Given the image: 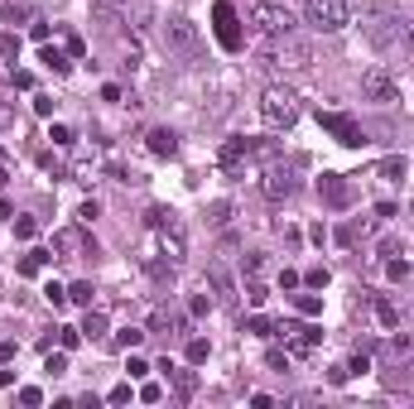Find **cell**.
<instances>
[{
	"label": "cell",
	"instance_id": "53",
	"mask_svg": "<svg viewBox=\"0 0 414 409\" xmlns=\"http://www.w3.org/2000/svg\"><path fill=\"white\" fill-rule=\"evenodd\" d=\"M53 106H58L53 97H34V111H39V116H53Z\"/></svg>",
	"mask_w": 414,
	"mask_h": 409
},
{
	"label": "cell",
	"instance_id": "49",
	"mask_svg": "<svg viewBox=\"0 0 414 409\" xmlns=\"http://www.w3.org/2000/svg\"><path fill=\"white\" fill-rule=\"evenodd\" d=\"M39 164H44V169H48V174H63V159H58V154H53V149H44V154H39Z\"/></svg>",
	"mask_w": 414,
	"mask_h": 409
},
{
	"label": "cell",
	"instance_id": "45",
	"mask_svg": "<svg viewBox=\"0 0 414 409\" xmlns=\"http://www.w3.org/2000/svg\"><path fill=\"white\" fill-rule=\"evenodd\" d=\"M130 395H135V390H130V381H120V385H111V395H106V400H111V405H130Z\"/></svg>",
	"mask_w": 414,
	"mask_h": 409
},
{
	"label": "cell",
	"instance_id": "5",
	"mask_svg": "<svg viewBox=\"0 0 414 409\" xmlns=\"http://www.w3.org/2000/svg\"><path fill=\"white\" fill-rule=\"evenodd\" d=\"M304 15L318 34H337L347 29V0H304Z\"/></svg>",
	"mask_w": 414,
	"mask_h": 409
},
{
	"label": "cell",
	"instance_id": "4",
	"mask_svg": "<svg viewBox=\"0 0 414 409\" xmlns=\"http://www.w3.org/2000/svg\"><path fill=\"white\" fill-rule=\"evenodd\" d=\"M265 58H270L275 68H309V63H313V48L294 34V29H289V34H275V39H270Z\"/></svg>",
	"mask_w": 414,
	"mask_h": 409
},
{
	"label": "cell",
	"instance_id": "57",
	"mask_svg": "<svg viewBox=\"0 0 414 409\" xmlns=\"http://www.w3.org/2000/svg\"><path fill=\"white\" fill-rule=\"evenodd\" d=\"M347 376H352L347 366H332V371H327V381H332V385H347Z\"/></svg>",
	"mask_w": 414,
	"mask_h": 409
},
{
	"label": "cell",
	"instance_id": "6",
	"mask_svg": "<svg viewBox=\"0 0 414 409\" xmlns=\"http://www.w3.org/2000/svg\"><path fill=\"white\" fill-rule=\"evenodd\" d=\"M251 24H255L265 39H275V34H289V29H294V15H289L285 5H275V0H255V5H251Z\"/></svg>",
	"mask_w": 414,
	"mask_h": 409
},
{
	"label": "cell",
	"instance_id": "21",
	"mask_svg": "<svg viewBox=\"0 0 414 409\" xmlns=\"http://www.w3.org/2000/svg\"><path fill=\"white\" fill-rule=\"evenodd\" d=\"M48 260H53V251H29V255L19 260V275H24V280H34V275H39Z\"/></svg>",
	"mask_w": 414,
	"mask_h": 409
},
{
	"label": "cell",
	"instance_id": "36",
	"mask_svg": "<svg viewBox=\"0 0 414 409\" xmlns=\"http://www.w3.org/2000/svg\"><path fill=\"white\" fill-rule=\"evenodd\" d=\"M97 217H102V203H97V198H87V203L78 207V221H82V226H92Z\"/></svg>",
	"mask_w": 414,
	"mask_h": 409
},
{
	"label": "cell",
	"instance_id": "13",
	"mask_svg": "<svg viewBox=\"0 0 414 409\" xmlns=\"http://www.w3.org/2000/svg\"><path fill=\"white\" fill-rule=\"evenodd\" d=\"M318 198L342 212V207H352L357 188H352V179H342V174H323V179H318Z\"/></svg>",
	"mask_w": 414,
	"mask_h": 409
},
{
	"label": "cell",
	"instance_id": "59",
	"mask_svg": "<svg viewBox=\"0 0 414 409\" xmlns=\"http://www.w3.org/2000/svg\"><path fill=\"white\" fill-rule=\"evenodd\" d=\"M10 125H15V111H10V106L0 102V130H10Z\"/></svg>",
	"mask_w": 414,
	"mask_h": 409
},
{
	"label": "cell",
	"instance_id": "7",
	"mask_svg": "<svg viewBox=\"0 0 414 409\" xmlns=\"http://www.w3.org/2000/svg\"><path fill=\"white\" fill-rule=\"evenodd\" d=\"M164 44H169V53H183V58H193L203 39H198V24H193V19L174 15V19L164 24Z\"/></svg>",
	"mask_w": 414,
	"mask_h": 409
},
{
	"label": "cell",
	"instance_id": "42",
	"mask_svg": "<svg viewBox=\"0 0 414 409\" xmlns=\"http://www.w3.org/2000/svg\"><path fill=\"white\" fill-rule=\"evenodd\" d=\"M34 231H39L34 217H19V221H15V236H19V241H34Z\"/></svg>",
	"mask_w": 414,
	"mask_h": 409
},
{
	"label": "cell",
	"instance_id": "61",
	"mask_svg": "<svg viewBox=\"0 0 414 409\" xmlns=\"http://www.w3.org/2000/svg\"><path fill=\"white\" fill-rule=\"evenodd\" d=\"M0 221H10V203L5 198H0Z\"/></svg>",
	"mask_w": 414,
	"mask_h": 409
},
{
	"label": "cell",
	"instance_id": "29",
	"mask_svg": "<svg viewBox=\"0 0 414 409\" xmlns=\"http://www.w3.org/2000/svg\"><path fill=\"white\" fill-rule=\"evenodd\" d=\"M58 347L63 352H78L82 347V327H58Z\"/></svg>",
	"mask_w": 414,
	"mask_h": 409
},
{
	"label": "cell",
	"instance_id": "16",
	"mask_svg": "<svg viewBox=\"0 0 414 409\" xmlns=\"http://www.w3.org/2000/svg\"><path fill=\"white\" fill-rule=\"evenodd\" d=\"M145 145H150V154H159V159H174V154H179V135L164 130V125H154V130L145 135Z\"/></svg>",
	"mask_w": 414,
	"mask_h": 409
},
{
	"label": "cell",
	"instance_id": "43",
	"mask_svg": "<svg viewBox=\"0 0 414 409\" xmlns=\"http://www.w3.org/2000/svg\"><path fill=\"white\" fill-rule=\"evenodd\" d=\"M289 361H294L289 352H265V366H270V371H289Z\"/></svg>",
	"mask_w": 414,
	"mask_h": 409
},
{
	"label": "cell",
	"instance_id": "35",
	"mask_svg": "<svg viewBox=\"0 0 414 409\" xmlns=\"http://www.w3.org/2000/svg\"><path fill=\"white\" fill-rule=\"evenodd\" d=\"M19 405L39 409V405H44V390H39V385H19Z\"/></svg>",
	"mask_w": 414,
	"mask_h": 409
},
{
	"label": "cell",
	"instance_id": "50",
	"mask_svg": "<svg viewBox=\"0 0 414 409\" xmlns=\"http://www.w3.org/2000/svg\"><path fill=\"white\" fill-rule=\"evenodd\" d=\"M304 280H309L313 289H323V284H327V270H323V265H313V270H309V275H304Z\"/></svg>",
	"mask_w": 414,
	"mask_h": 409
},
{
	"label": "cell",
	"instance_id": "30",
	"mask_svg": "<svg viewBox=\"0 0 414 409\" xmlns=\"http://www.w3.org/2000/svg\"><path fill=\"white\" fill-rule=\"evenodd\" d=\"M44 371H48V376H68V352H63V347H58V352H48Z\"/></svg>",
	"mask_w": 414,
	"mask_h": 409
},
{
	"label": "cell",
	"instance_id": "54",
	"mask_svg": "<svg viewBox=\"0 0 414 409\" xmlns=\"http://www.w3.org/2000/svg\"><path fill=\"white\" fill-rule=\"evenodd\" d=\"M29 39L34 44H48V24H29Z\"/></svg>",
	"mask_w": 414,
	"mask_h": 409
},
{
	"label": "cell",
	"instance_id": "12",
	"mask_svg": "<svg viewBox=\"0 0 414 409\" xmlns=\"http://www.w3.org/2000/svg\"><path fill=\"white\" fill-rule=\"evenodd\" d=\"M212 24H217V44H222L226 53H236V48H241V29H236V10H231L226 0L212 5Z\"/></svg>",
	"mask_w": 414,
	"mask_h": 409
},
{
	"label": "cell",
	"instance_id": "8",
	"mask_svg": "<svg viewBox=\"0 0 414 409\" xmlns=\"http://www.w3.org/2000/svg\"><path fill=\"white\" fill-rule=\"evenodd\" d=\"M318 125L337 140V145H347V149H357V145H366V135H361V125L352 120V116H342V111H318Z\"/></svg>",
	"mask_w": 414,
	"mask_h": 409
},
{
	"label": "cell",
	"instance_id": "18",
	"mask_svg": "<svg viewBox=\"0 0 414 409\" xmlns=\"http://www.w3.org/2000/svg\"><path fill=\"white\" fill-rule=\"evenodd\" d=\"M207 284H212L217 304H236V284H231V275H226L222 265H212V270H207Z\"/></svg>",
	"mask_w": 414,
	"mask_h": 409
},
{
	"label": "cell",
	"instance_id": "25",
	"mask_svg": "<svg viewBox=\"0 0 414 409\" xmlns=\"http://www.w3.org/2000/svg\"><path fill=\"white\" fill-rule=\"evenodd\" d=\"M183 356H188V366H203L207 356H212V342L207 337H188V352Z\"/></svg>",
	"mask_w": 414,
	"mask_h": 409
},
{
	"label": "cell",
	"instance_id": "33",
	"mask_svg": "<svg viewBox=\"0 0 414 409\" xmlns=\"http://www.w3.org/2000/svg\"><path fill=\"white\" fill-rule=\"evenodd\" d=\"M381 179H405V159H400V154L381 159Z\"/></svg>",
	"mask_w": 414,
	"mask_h": 409
},
{
	"label": "cell",
	"instance_id": "17",
	"mask_svg": "<svg viewBox=\"0 0 414 409\" xmlns=\"http://www.w3.org/2000/svg\"><path fill=\"white\" fill-rule=\"evenodd\" d=\"M386 361L400 366V371H414V342L410 337H390L386 342Z\"/></svg>",
	"mask_w": 414,
	"mask_h": 409
},
{
	"label": "cell",
	"instance_id": "52",
	"mask_svg": "<svg viewBox=\"0 0 414 409\" xmlns=\"http://www.w3.org/2000/svg\"><path fill=\"white\" fill-rule=\"evenodd\" d=\"M188 308H193V318H203L207 308H212V299H207V294H193V304H188Z\"/></svg>",
	"mask_w": 414,
	"mask_h": 409
},
{
	"label": "cell",
	"instance_id": "11",
	"mask_svg": "<svg viewBox=\"0 0 414 409\" xmlns=\"http://www.w3.org/2000/svg\"><path fill=\"white\" fill-rule=\"evenodd\" d=\"M361 92H366V102H381V106L400 102V82H395L386 68H371V73L361 78Z\"/></svg>",
	"mask_w": 414,
	"mask_h": 409
},
{
	"label": "cell",
	"instance_id": "37",
	"mask_svg": "<svg viewBox=\"0 0 414 409\" xmlns=\"http://www.w3.org/2000/svg\"><path fill=\"white\" fill-rule=\"evenodd\" d=\"M207 221H212V226H226V221H231V203H212L207 207Z\"/></svg>",
	"mask_w": 414,
	"mask_h": 409
},
{
	"label": "cell",
	"instance_id": "28",
	"mask_svg": "<svg viewBox=\"0 0 414 409\" xmlns=\"http://www.w3.org/2000/svg\"><path fill=\"white\" fill-rule=\"evenodd\" d=\"M376 318H381V327H400V313L390 299H376Z\"/></svg>",
	"mask_w": 414,
	"mask_h": 409
},
{
	"label": "cell",
	"instance_id": "32",
	"mask_svg": "<svg viewBox=\"0 0 414 409\" xmlns=\"http://www.w3.org/2000/svg\"><path fill=\"white\" fill-rule=\"evenodd\" d=\"M294 308H299L304 318H318V313H323V299H318V294H299V299H294Z\"/></svg>",
	"mask_w": 414,
	"mask_h": 409
},
{
	"label": "cell",
	"instance_id": "51",
	"mask_svg": "<svg viewBox=\"0 0 414 409\" xmlns=\"http://www.w3.org/2000/svg\"><path fill=\"white\" fill-rule=\"evenodd\" d=\"M390 280H410V260H390Z\"/></svg>",
	"mask_w": 414,
	"mask_h": 409
},
{
	"label": "cell",
	"instance_id": "1",
	"mask_svg": "<svg viewBox=\"0 0 414 409\" xmlns=\"http://www.w3.org/2000/svg\"><path fill=\"white\" fill-rule=\"evenodd\" d=\"M145 221H150V231H154V241H159V255L179 270V265L188 260V231H183V221H179L169 207H150Z\"/></svg>",
	"mask_w": 414,
	"mask_h": 409
},
{
	"label": "cell",
	"instance_id": "3",
	"mask_svg": "<svg viewBox=\"0 0 414 409\" xmlns=\"http://www.w3.org/2000/svg\"><path fill=\"white\" fill-rule=\"evenodd\" d=\"M361 29H366V39H371V44H381V48H390V44H400V39H405V19H400L390 5L366 10V15H361Z\"/></svg>",
	"mask_w": 414,
	"mask_h": 409
},
{
	"label": "cell",
	"instance_id": "47",
	"mask_svg": "<svg viewBox=\"0 0 414 409\" xmlns=\"http://www.w3.org/2000/svg\"><path fill=\"white\" fill-rule=\"evenodd\" d=\"M10 82H15L19 92H29V87H34V73H24V68H10Z\"/></svg>",
	"mask_w": 414,
	"mask_h": 409
},
{
	"label": "cell",
	"instance_id": "48",
	"mask_svg": "<svg viewBox=\"0 0 414 409\" xmlns=\"http://www.w3.org/2000/svg\"><path fill=\"white\" fill-rule=\"evenodd\" d=\"M0 15H5V19H29V10H24V5H10V0H0Z\"/></svg>",
	"mask_w": 414,
	"mask_h": 409
},
{
	"label": "cell",
	"instance_id": "9",
	"mask_svg": "<svg viewBox=\"0 0 414 409\" xmlns=\"http://www.w3.org/2000/svg\"><path fill=\"white\" fill-rule=\"evenodd\" d=\"M280 337H285V352L289 356H309L313 347L323 342V327H313V322H285Z\"/></svg>",
	"mask_w": 414,
	"mask_h": 409
},
{
	"label": "cell",
	"instance_id": "38",
	"mask_svg": "<svg viewBox=\"0 0 414 409\" xmlns=\"http://www.w3.org/2000/svg\"><path fill=\"white\" fill-rule=\"evenodd\" d=\"M241 265H246V275H251V280H260V275H265V255H260V251H251Z\"/></svg>",
	"mask_w": 414,
	"mask_h": 409
},
{
	"label": "cell",
	"instance_id": "58",
	"mask_svg": "<svg viewBox=\"0 0 414 409\" xmlns=\"http://www.w3.org/2000/svg\"><path fill=\"white\" fill-rule=\"evenodd\" d=\"M15 352H19V347H15V342H0V361H5V366H10V361H15Z\"/></svg>",
	"mask_w": 414,
	"mask_h": 409
},
{
	"label": "cell",
	"instance_id": "62",
	"mask_svg": "<svg viewBox=\"0 0 414 409\" xmlns=\"http://www.w3.org/2000/svg\"><path fill=\"white\" fill-rule=\"evenodd\" d=\"M410 212H414V203H410Z\"/></svg>",
	"mask_w": 414,
	"mask_h": 409
},
{
	"label": "cell",
	"instance_id": "14",
	"mask_svg": "<svg viewBox=\"0 0 414 409\" xmlns=\"http://www.w3.org/2000/svg\"><path fill=\"white\" fill-rule=\"evenodd\" d=\"M260 188H265V198H270V203H285V198H294V188H299V183H294V174H289L285 164H270V169H265V179H260Z\"/></svg>",
	"mask_w": 414,
	"mask_h": 409
},
{
	"label": "cell",
	"instance_id": "27",
	"mask_svg": "<svg viewBox=\"0 0 414 409\" xmlns=\"http://www.w3.org/2000/svg\"><path fill=\"white\" fill-rule=\"evenodd\" d=\"M357 236H366V221H347V226H337V246H357Z\"/></svg>",
	"mask_w": 414,
	"mask_h": 409
},
{
	"label": "cell",
	"instance_id": "31",
	"mask_svg": "<svg viewBox=\"0 0 414 409\" xmlns=\"http://www.w3.org/2000/svg\"><path fill=\"white\" fill-rule=\"evenodd\" d=\"M246 299H251V308H265V299H270L265 280H251V284H246Z\"/></svg>",
	"mask_w": 414,
	"mask_h": 409
},
{
	"label": "cell",
	"instance_id": "34",
	"mask_svg": "<svg viewBox=\"0 0 414 409\" xmlns=\"http://www.w3.org/2000/svg\"><path fill=\"white\" fill-rule=\"evenodd\" d=\"M125 376H130V381H145V376H150V361L130 352V361H125Z\"/></svg>",
	"mask_w": 414,
	"mask_h": 409
},
{
	"label": "cell",
	"instance_id": "40",
	"mask_svg": "<svg viewBox=\"0 0 414 409\" xmlns=\"http://www.w3.org/2000/svg\"><path fill=\"white\" fill-rule=\"evenodd\" d=\"M0 58H19V34H0Z\"/></svg>",
	"mask_w": 414,
	"mask_h": 409
},
{
	"label": "cell",
	"instance_id": "55",
	"mask_svg": "<svg viewBox=\"0 0 414 409\" xmlns=\"http://www.w3.org/2000/svg\"><path fill=\"white\" fill-rule=\"evenodd\" d=\"M63 48H68L73 58H82V39H78V34H68V39H63Z\"/></svg>",
	"mask_w": 414,
	"mask_h": 409
},
{
	"label": "cell",
	"instance_id": "24",
	"mask_svg": "<svg viewBox=\"0 0 414 409\" xmlns=\"http://www.w3.org/2000/svg\"><path fill=\"white\" fill-rule=\"evenodd\" d=\"M246 332H251V337H280V327H275L265 313H251V318H246Z\"/></svg>",
	"mask_w": 414,
	"mask_h": 409
},
{
	"label": "cell",
	"instance_id": "23",
	"mask_svg": "<svg viewBox=\"0 0 414 409\" xmlns=\"http://www.w3.org/2000/svg\"><path fill=\"white\" fill-rule=\"evenodd\" d=\"M82 337L102 342V337H106V313H97V308H87V318H82Z\"/></svg>",
	"mask_w": 414,
	"mask_h": 409
},
{
	"label": "cell",
	"instance_id": "20",
	"mask_svg": "<svg viewBox=\"0 0 414 409\" xmlns=\"http://www.w3.org/2000/svg\"><path fill=\"white\" fill-rule=\"evenodd\" d=\"M68 58H73V53H68V48H53V44H44V53H39V63H48V68H53L58 78H63V73L73 68Z\"/></svg>",
	"mask_w": 414,
	"mask_h": 409
},
{
	"label": "cell",
	"instance_id": "26",
	"mask_svg": "<svg viewBox=\"0 0 414 409\" xmlns=\"http://www.w3.org/2000/svg\"><path fill=\"white\" fill-rule=\"evenodd\" d=\"M92 294H97V289H92L87 280H78V284H68V304H78V308H92Z\"/></svg>",
	"mask_w": 414,
	"mask_h": 409
},
{
	"label": "cell",
	"instance_id": "22",
	"mask_svg": "<svg viewBox=\"0 0 414 409\" xmlns=\"http://www.w3.org/2000/svg\"><path fill=\"white\" fill-rule=\"evenodd\" d=\"M145 337H150V332H145V327H120V332H116V337H111V347H120V352H135V347H140V342H145Z\"/></svg>",
	"mask_w": 414,
	"mask_h": 409
},
{
	"label": "cell",
	"instance_id": "41",
	"mask_svg": "<svg viewBox=\"0 0 414 409\" xmlns=\"http://www.w3.org/2000/svg\"><path fill=\"white\" fill-rule=\"evenodd\" d=\"M48 140H53V149H68V145H73V130H68V125H53Z\"/></svg>",
	"mask_w": 414,
	"mask_h": 409
},
{
	"label": "cell",
	"instance_id": "56",
	"mask_svg": "<svg viewBox=\"0 0 414 409\" xmlns=\"http://www.w3.org/2000/svg\"><path fill=\"white\" fill-rule=\"evenodd\" d=\"M280 289H299V275L294 270H280Z\"/></svg>",
	"mask_w": 414,
	"mask_h": 409
},
{
	"label": "cell",
	"instance_id": "44",
	"mask_svg": "<svg viewBox=\"0 0 414 409\" xmlns=\"http://www.w3.org/2000/svg\"><path fill=\"white\" fill-rule=\"evenodd\" d=\"M193 390H198V376L193 371H179V400H188Z\"/></svg>",
	"mask_w": 414,
	"mask_h": 409
},
{
	"label": "cell",
	"instance_id": "46",
	"mask_svg": "<svg viewBox=\"0 0 414 409\" xmlns=\"http://www.w3.org/2000/svg\"><path fill=\"white\" fill-rule=\"evenodd\" d=\"M44 299H48L53 308H63L68 304V289H63V284H44Z\"/></svg>",
	"mask_w": 414,
	"mask_h": 409
},
{
	"label": "cell",
	"instance_id": "15",
	"mask_svg": "<svg viewBox=\"0 0 414 409\" xmlns=\"http://www.w3.org/2000/svg\"><path fill=\"white\" fill-rule=\"evenodd\" d=\"M53 251H58V255H97V241H92L82 226H63V231L53 236Z\"/></svg>",
	"mask_w": 414,
	"mask_h": 409
},
{
	"label": "cell",
	"instance_id": "10",
	"mask_svg": "<svg viewBox=\"0 0 414 409\" xmlns=\"http://www.w3.org/2000/svg\"><path fill=\"white\" fill-rule=\"evenodd\" d=\"M255 154H270V145H260V140H246V135H231L226 145H222V169H241L246 159H255Z\"/></svg>",
	"mask_w": 414,
	"mask_h": 409
},
{
	"label": "cell",
	"instance_id": "2",
	"mask_svg": "<svg viewBox=\"0 0 414 409\" xmlns=\"http://www.w3.org/2000/svg\"><path fill=\"white\" fill-rule=\"evenodd\" d=\"M260 116H265L270 130H289L299 120V97L289 87H265L260 92Z\"/></svg>",
	"mask_w": 414,
	"mask_h": 409
},
{
	"label": "cell",
	"instance_id": "19",
	"mask_svg": "<svg viewBox=\"0 0 414 409\" xmlns=\"http://www.w3.org/2000/svg\"><path fill=\"white\" fill-rule=\"evenodd\" d=\"M179 327H183V318H174L169 308H154L150 322H145V332H159V337H169V332H179Z\"/></svg>",
	"mask_w": 414,
	"mask_h": 409
},
{
	"label": "cell",
	"instance_id": "39",
	"mask_svg": "<svg viewBox=\"0 0 414 409\" xmlns=\"http://www.w3.org/2000/svg\"><path fill=\"white\" fill-rule=\"evenodd\" d=\"M135 395H140L145 405H159V400H164V385H154V381H145V385H140Z\"/></svg>",
	"mask_w": 414,
	"mask_h": 409
},
{
	"label": "cell",
	"instance_id": "60",
	"mask_svg": "<svg viewBox=\"0 0 414 409\" xmlns=\"http://www.w3.org/2000/svg\"><path fill=\"white\" fill-rule=\"evenodd\" d=\"M102 5H120V10H130L135 0H97V10H102Z\"/></svg>",
	"mask_w": 414,
	"mask_h": 409
}]
</instances>
